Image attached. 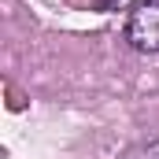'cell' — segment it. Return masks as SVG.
<instances>
[{
    "mask_svg": "<svg viewBox=\"0 0 159 159\" xmlns=\"http://www.w3.org/2000/svg\"><path fill=\"white\" fill-rule=\"evenodd\" d=\"M126 41L137 52H159V0H144L126 19Z\"/></svg>",
    "mask_w": 159,
    "mask_h": 159,
    "instance_id": "6da1fadb",
    "label": "cell"
}]
</instances>
